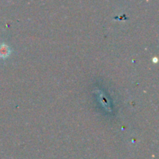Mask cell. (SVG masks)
<instances>
[{"label":"cell","mask_w":159,"mask_h":159,"mask_svg":"<svg viewBox=\"0 0 159 159\" xmlns=\"http://www.w3.org/2000/svg\"><path fill=\"white\" fill-rule=\"evenodd\" d=\"M9 54H10V49L9 47L5 43H2L0 45V57L5 58V57H8Z\"/></svg>","instance_id":"6da1fadb"}]
</instances>
